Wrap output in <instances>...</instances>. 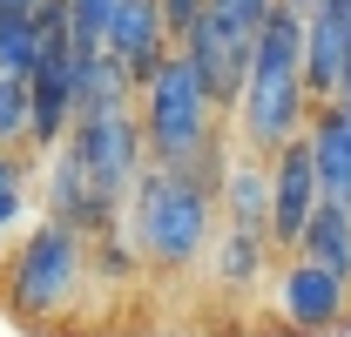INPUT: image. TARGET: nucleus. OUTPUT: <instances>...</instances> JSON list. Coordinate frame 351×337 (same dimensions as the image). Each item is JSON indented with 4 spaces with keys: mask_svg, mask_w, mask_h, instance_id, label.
Masks as SVG:
<instances>
[{
    "mask_svg": "<svg viewBox=\"0 0 351 337\" xmlns=\"http://www.w3.org/2000/svg\"><path fill=\"white\" fill-rule=\"evenodd\" d=\"M162 7V27H169V41H182L189 27H196V14H203V0H156Z\"/></svg>",
    "mask_w": 351,
    "mask_h": 337,
    "instance_id": "20",
    "label": "nucleus"
},
{
    "mask_svg": "<svg viewBox=\"0 0 351 337\" xmlns=\"http://www.w3.org/2000/svg\"><path fill=\"white\" fill-rule=\"evenodd\" d=\"M317 203H324V189H317L311 142L291 135V142L270 155V243H277V250H298V229L311 223Z\"/></svg>",
    "mask_w": 351,
    "mask_h": 337,
    "instance_id": "7",
    "label": "nucleus"
},
{
    "mask_svg": "<svg viewBox=\"0 0 351 337\" xmlns=\"http://www.w3.org/2000/svg\"><path fill=\"white\" fill-rule=\"evenodd\" d=\"M142 155L156 168H182L196 149H210V122H217V108L203 101V88H196V68L169 54L162 68H156V82L142 88Z\"/></svg>",
    "mask_w": 351,
    "mask_h": 337,
    "instance_id": "4",
    "label": "nucleus"
},
{
    "mask_svg": "<svg viewBox=\"0 0 351 337\" xmlns=\"http://www.w3.org/2000/svg\"><path fill=\"white\" fill-rule=\"evenodd\" d=\"M277 310H284V324L291 331H338L345 324V284L331 277V270H317V263H304V256H291V270L277 277Z\"/></svg>",
    "mask_w": 351,
    "mask_h": 337,
    "instance_id": "10",
    "label": "nucleus"
},
{
    "mask_svg": "<svg viewBox=\"0 0 351 337\" xmlns=\"http://www.w3.org/2000/svg\"><path fill=\"white\" fill-rule=\"evenodd\" d=\"M129 75L108 54H75V122L82 115H122L129 108Z\"/></svg>",
    "mask_w": 351,
    "mask_h": 337,
    "instance_id": "14",
    "label": "nucleus"
},
{
    "mask_svg": "<svg viewBox=\"0 0 351 337\" xmlns=\"http://www.w3.org/2000/svg\"><path fill=\"white\" fill-rule=\"evenodd\" d=\"M217 210H223V223H230V229H257V236H270V162L237 155V162L223 168Z\"/></svg>",
    "mask_w": 351,
    "mask_h": 337,
    "instance_id": "12",
    "label": "nucleus"
},
{
    "mask_svg": "<svg viewBox=\"0 0 351 337\" xmlns=\"http://www.w3.org/2000/svg\"><path fill=\"white\" fill-rule=\"evenodd\" d=\"M101 54H108V61L129 75V88L142 95V88L156 82V68L176 54L169 27H162V7H156V0H115V21H108Z\"/></svg>",
    "mask_w": 351,
    "mask_h": 337,
    "instance_id": "6",
    "label": "nucleus"
},
{
    "mask_svg": "<svg viewBox=\"0 0 351 337\" xmlns=\"http://www.w3.org/2000/svg\"><path fill=\"white\" fill-rule=\"evenodd\" d=\"M27 203H34V196H27V162H21L14 149H0V236L27 223Z\"/></svg>",
    "mask_w": 351,
    "mask_h": 337,
    "instance_id": "18",
    "label": "nucleus"
},
{
    "mask_svg": "<svg viewBox=\"0 0 351 337\" xmlns=\"http://www.w3.org/2000/svg\"><path fill=\"white\" fill-rule=\"evenodd\" d=\"M311 162H317V189L324 203L351 216V108L345 101H311Z\"/></svg>",
    "mask_w": 351,
    "mask_h": 337,
    "instance_id": "11",
    "label": "nucleus"
},
{
    "mask_svg": "<svg viewBox=\"0 0 351 337\" xmlns=\"http://www.w3.org/2000/svg\"><path fill=\"white\" fill-rule=\"evenodd\" d=\"M108 21H115V0H68V41H75V54H101Z\"/></svg>",
    "mask_w": 351,
    "mask_h": 337,
    "instance_id": "17",
    "label": "nucleus"
},
{
    "mask_svg": "<svg viewBox=\"0 0 351 337\" xmlns=\"http://www.w3.org/2000/svg\"><path fill=\"white\" fill-rule=\"evenodd\" d=\"M75 128V54H41L27 75V142L34 149H61Z\"/></svg>",
    "mask_w": 351,
    "mask_h": 337,
    "instance_id": "8",
    "label": "nucleus"
},
{
    "mask_svg": "<svg viewBox=\"0 0 351 337\" xmlns=\"http://www.w3.org/2000/svg\"><path fill=\"white\" fill-rule=\"evenodd\" d=\"M0 14H34V0H0Z\"/></svg>",
    "mask_w": 351,
    "mask_h": 337,
    "instance_id": "22",
    "label": "nucleus"
},
{
    "mask_svg": "<svg viewBox=\"0 0 351 337\" xmlns=\"http://www.w3.org/2000/svg\"><path fill=\"white\" fill-rule=\"evenodd\" d=\"M338 101L351 108V47H345V82H338Z\"/></svg>",
    "mask_w": 351,
    "mask_h": 337,
    "instance_id": "21",
    "label": "nucleus"
},
{
    "mask_svg": "<svg viewBox=\"0 0 351 337\" xmlns=\"http://www.w3.org/2000/svg\"><path fill=\"white\" fill-rule=\"evenodd\" d=\"M82 270H88V236H75L68 223L41 216V223L21 236V250L7 256V277H0L7 317L47 324L54 310H68V297L82 290Z\"/></svg>",
    "mask_w": 351,
    "mask_h": 337,
    "instance_id": "3",
    "label": "nucleus"
},
{
    "mask_svg": "<svg viewBox=\"0 0 351 337\" xmlns=\"http://www.w3.org/2000/svg\"><path fill=\"white\" fill-rule=\"evenodd\" d=\"M345 47H351V0H317L304 14V95L311 101H338Z\"/></svg>",
    "mask_w": 351,
    "mask_h": 337,
    "instance_id": "9",
    "label": "nucleus"
},
{
    "mask_svg": "<svg viewBox=\"0 0 351 337\" xmlns=\"http://www.w3.org/2000/svg\"><path fill=\"white\" fill-rule=\"evenodd\" d=\"M27 142V75H0V149Z\"/></svg>",
    "mask_w": 351,
    "mask_h": 337,
    "instance_id": "19",
    "label": "nucleus"
},
{
    "mask_svg": "<svg viewBox=\"0 0 351 337\" xmlns=\"http://www.w3.org/2000/svg\"><path fill=\"white\" fill-rule=\"evenodd\" d=\"M122 229H129L135 256H149L156 270H189L217 243V196L182 182L176 168L142 162L129 203H122Z\"/></svg>",
    "mask_w": 351,
    "mask_h": 337,
    "instance_id": "2",
    "label": "nucleus"
},
{
    "mask_svg": "<svg viewBox=\"0 0 351 337\" xmlns=\"http://www.w3.org/2000/svg\"><path fill=\"white\" fill-rule=\"evenodd\" d=\"M311 95H304V21L291 7H270L257 47H250V75L237 95V128L250 142V155H277L291 135H304Z\"/></svg>",
    "mask_w": 351,
    "mask_h": 337,
    "instance_id": "1",
    "label": "nucleus"
},
{
    "mask_svg": "<svg viewBox=\"0 0 351 337\" xmlns=\"http://www.w3.org/2000/svg\"><path fill=\"white\" fill-rule=\"evenodd\" d=\"M210 250H217V256H210V270H217L223 284H230V290H250L263 270H270V250H277V243L257 236V229H223Z\"/></svg>",
    "mask_w": 351,
    "mask_h": 337,
    "instance_id": "15",
    "label": "nucleus"
},
{
    "mask_svg": "<svg viewBox=\"0 0 351 337\" xmlns=\"http://www.w3.org/2000/svg\"><path fill=\"white\" fill-rule=\"evenodd\" d=\"M34 61H41L34 14H0V75H34Z\"/></svg>",
    "mask_w": 351,
    "mask_h": 337,
    "instance_id": "16",
    "label": "nucleus"
},
{
    "mask_svg": "<svg viewBox=\"0 0 351 337\" xmlns=\"http://www.w3.org/2000/svg\"><path fill=\"white\" fill-rule=\"evenodd\" d=\"M277 7H291V14L304 21V14H311V7H317V0H277Z\"/></svg>",
    "mask_w": 351,
    "mask_h": 337,
    "instance_id": "23",
    "label": "nucleus"
},
{
    "mask_svg": "<svg viewBox=\"0 0 351 337\" xmlns=\"http://www.w3.org/2000/svg\"><path fill=\"white\" fill-rule=\"evenodd\" d=\"M61 149L75 155V168L88 175V189L122 216L135 175H142V162H149V155H142V122H135V108H122V115H82V122L68 128Z\"/></svg>",
    "mask_w": 351,
    "mask_h": 337,
    "instance_id": "5",
    "label": "nucleus"
},
{
    "mask_svg": "<svg viewBox=\"0 0 351 337\" xmlns=\"http://www.w3.org/2000/svg\"><path fill=\"white\" fill-rule=\"evenodd\" d=\"M304 263H317V270H331L338 284H351V216L338 210V203H317L311 210V223L298 229V250Z\"/></svg>",
    "mask_w": 351,
    "mask_h": 337,
    "instance_id": "13",
    "label": "nucleus"
}]
</instances>
